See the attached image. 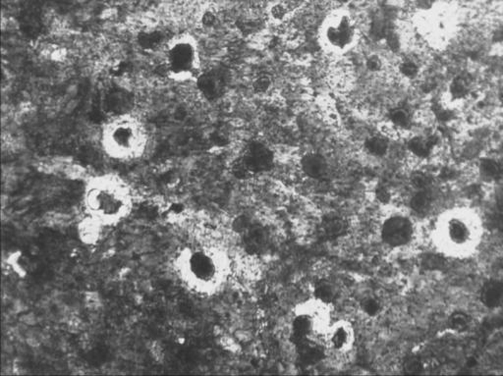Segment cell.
I'll return each mask as SVG.
<instances>
[{"label":"cell","mask_w":503,"mask_h":376,"mask_svg":"<svg viewBox=\"0 0 503 376\" xmlns=\"http://www.w3.org/2000/svg\"><path fill=\"white\" fill-rule=\"evenodd\" d=\"M485 237L482 214L468 206L447 207L437 214L432 225L435 249L447 259L464 260L475 257Z\"/></svg>","instance_id":"6da1fadb"},{"label":"cell","mask_w":503,"mask_h":376,"mask_svg":"<svg viewBox=\"0 0 503 376\" xmlns=\"http://www.w3.org/2000/svg\"><path fill=\"white\" fill-rule=\"evenodd\" d=\"M101 146L115 158H136L146 153L149 138L146 128L132 115H119L103 125Z\"/></svg>","instance_id":"7a4b0ae2"},{"label":"cell","mask_w":503,"mask_h":376,"mask_svg":"<svg viewBox=\"0 0 503 376\" xmlns=\"http://www.w3.org/2000/svg\"><path fill=\"white\" fill-rule=\"evenodd\" d=\"M163 60L166 74L177 83L195 81L201 76V54L197 40L190 33L171 38L164 45Z\"/></svg>","instance_id":"3957f363"},{"label":"cell","mask_w":503,"mask_h":376,"mask_svg":"<svg viewBox=\"0 0 503 376\" xmlns=\"http://www.w3.org/2000/svg\"><path fill=\"white\" fill-rule=\"evenodd\" d=\"M321 40L333 52H347L356 38V26L352 17L343 10L330 14L321 27Z\"/></svg>","instance_id":"277c9868"},{"label":"cell","mask_w":503,"mask_h":376,"mask_svg":"<svg viewBox=\"0 0 503 376\" xmlns=\"http://www.w3.org/2000/svg\"><path fill=\"white\" fill-rule=\"evenodd\" d=\"M417 233V224L411 216L403 213L391 216L381 227L384 242L393 249H401L412 244Z\"/></svg>","instance_id":"5b68a950"},{"label":"cell","mask_w":503,"mask_h":376,"mask_svg":"<svg viewBox=\"0 0 503 376\" xmlns=\"http://www.w3.org/2000/svg\"><path fill=\"white\" fill-rule=\"evenodd\" d=\"M478 303L488 313L500 312L503 308V276L493 274L483 278L477 291Z\"/></svg>","instance_id":"8992f818"},{"label":"cell","mask_w":503,"mask_h":376,"mask_svg":"<svg viewBox=\"0 0 503 376\" xmlns=\"http://www.w3.org/2000/svg\"><path fill=\"white\" fill-rule=\"evenodd\" d=\"M242 158L253 174L270 170L275 165V154L270 146L263 142L255 141L249 144Z\"/></svg>","instance_id":"52a82bcc"},{"label":"cell","mask_w":503,"mask_h":376,"mask_svg":"<svg viewBox=\"0 0 503 376\" xmlns=\"http://www.w3.org/2000/svg\"><path fill=\"white\" fill-rule=\"evenodd\" d=\"M475 91V81L470 74L454 75L447 83L446 95L447 101L452 105H458L468 101Z\"/></svg>","instance_id":"ba28073f"},{"label":"cell","mask_w":503,"mask_h":376,"mask_svg":"<svg viewBox=\"0 0 503 376\" xmlns=\"http://www.w3.org/2000/svg\"><path fill=\"white\" fill-rule=\"evenodd\" d=\"M326 342L333 350L342 352L351 348L354 342V331L351 324L337 322L326 329Z\"/></svg>","instance_id":"9c48e42d"},{"label":"cell","mask_w":503,"mask_h":376,"mask_svg":"<svg viewBox=\"0 0 503 376\" xmlns=\"http://www.w3.org/2000/svg\"><path fill=\"white\" fill-rule=\"evenodd\" d=\"M440 146V137L435 134L415 135L411 137L407 142V149L412 156L421 159L427 160L432 158Z\"/></svg>","instance_id":"30bf717a"},{"label":"cell","mask_w":503,"mask_h":376,"mask_svg":"<svg viewBox=\"0 0 503 376\" xmlns=\"http://www.w3.org/2000/svg\"><path fill=\"white\" fill-rule=\"evenodd\" d=\"M316 329H318V320L314 315L309 313H299L292 322L291 340L296 346H298L307 340H309V337Z\"/></svg>","instance_id":"8fae6325"},{"label":"cell","mask_w":503,"mask_h":376,"mask_svg":"<svg viewBox=\"0 0 503 376\" xmlns=\"http://www.w3.org/2000/svg\"><path fill=\"white\" fill-rule=\"evenodd\" d=\"M244 233L243 242L246 250L251 253L261 252L268 245V234L263 226L252 225Z\"/></svg>","instance_id":"7c38bea8"},{"label":"cell","mask_w":503,"mask_h":376,"mask_svg":"<svg viewBox=\"0 0 503 376\" xmlns=\"http://www.w3.org/2000/svg\"><path fill=\"white\" fill-rule=\"evenodd\" d=\"M302 170L309 177L318 179L328 172V161L319 153L305 154L301 160Z\"/></svg>","instance_id":"4fadbf2b"},{"label":"cell","mask_w":503,"mask_h":376,"mask_svg":"<svg viewBox=\"0 0 503 376\" xmlns=\"http://www.w3.org/2000/svg\"><path fill=\"white\" fill-rule=\"evenodd\" d=\"M297 348L300 360L306 365L319 363L325 355V351L320 345L314 343L311 340H307L304 343L298 345Z\"/></svg>","instance_id":"5bb4252c"},{"label":"cell","mask_w":503,"mask_h":376,"mask_svg":"<svg viewBox=\"0 0 503 376\" xmlns=\"http://www.w3.org/2000/svg\"><path fill=\"white\" fill-rule=\"evenodd\" d=\"M199 82L203 93L207 98H215V96H219L224 88V82L217 75L207 74L204 76L201 75Z\"/></svg>","instance_id":"9a60e30c"},{"label":"cell","mask_w":503,"mask_h":376,"mask_svg":"<svg viewBox=\"0 0 503 376\" xmlns=\"http://www.w3.org/2000/svg\"><path fill=\"white\" fill-rule=\"evenodd\" d=\"M389 120L393 126L400 130H409L412 126L413 117L407 110L395 107L389 112Z\"/></svg>","instance_id":"2e32d148"},{"label":"cell","mask_w":503,"mask_h":376,"mask_svg":"<svg viewBox=\"0 0 503 376\" xmlns=\"http://www.w3.org/2000/svg\"><path fill=\"white\" fill-rule=\"evenodd\" d=\"M472 318L467 313L457 310L452 313L449 317V326L451 330L457 332H465L470 329Z\"/></svg>","instance_id":"e0dca14e"},{"label":"cell","mask_w":503,"mask_h":376,"mask_svg":"<svg viewBox=\"0 0 503 376\" xmlns=\"http://www.w3.org/2000/svg\"><path fill=\"white\" fill-rule=\"evenodd\" d=\"M365 148H366L367 153L372 154V156L381 158L388 153L389 144L388 142L386 139L381 138V137H372V138L367 140L366 143H365Z\"/></svg>","instance_id":"ac0fdd59"},{"label":"cell","mask_w":503,"mask_h":376,"mask_svg":"<svg viewBox=\"0 0 503 376\" xmlns=\"http://www.w3.org/2000/svg\"><path fill=\"white\" fill-rule=\"evenodd\" d=\"M398 71L403 78L415 80L419 78L421 75V64L417 60L405 59L399 63Z\"/></svg>","instance_id":"d6986e66"},{"label":"cell","mask_w":503,"mask_h":376,"mask_svg":"<svg viewBox=\"0 0 503 376\" xmlns=\"http://www.w3.org/2000/svg\"><path fill=\"white\" fill-rule=\"evenodd\" d=\"M347 229L345 221L340 218L326 219L323 224V230L326 235L330 238L340 237Z\"/></svg>","instance_id":"ffe728a7"},{"label":"cell","mask_w":503,"mask_h":376,"mask_svg":"<svg viewBox=\"0 0 503 376\" xmlns=\"http://www.w3.org/2000/svg\"><path fill=\"white\" fill-rule=\"evenodd\" d=\"M480 172L487 178H495L502 172L500 163L493 158H483L480 161Z\"/></svg>","instance_id":"44dd1931"},{"label":"cell","mask_w":503,"mask_h":376,"mask_svg":"<svg viewBox=\"0 0 503 376\" xmlns=\"http://www.w3.org/2000/svg\"><path fill=\"white\" fill-rule=\"evenodd\" d=\"M80 234H81L85 242L94 243L99 238L100 229L98 228L94 221L86 220L83 221L80 225Z\"/></svg>","instance_id":"7402d4cb"},{"label":"cell","mask_w":503,"mask_h":376,"mask_svg":"<svg viewBox=\"0 0 503 376\" xmlns=\"http://www.w3.org/2000/svg\"><path fill=\"white\" fill-rule=\"evenodd\" d=\"M314 294H316V298L318 300L328 303L335 297V288L328 282H321V283L319 284Z\"/></svg>","instance_id":"603a6c76"},{"label":"cell","mask_w":503,"mask_h":376,"mask_svg":"<svg viewBox=\"0 0 503 376\" xmlns=\"http://www.w3.org/2000/svg\"><path fill=\"white\" fill-rule=\"evenodd\" d=\"M232 173H233L235 177L240 180L248 179V178H250L251 176L253 175V172H252L250 168L248 167V165H246L243 158H239L234 161L233 165H232Z\"/></svg>","instance_id":"cb8c5ba5"},{"label":"cell","mask_w":503,"mask_h":376,"mask_svg":"<svg viewBox=\"0 0 503 376\" xmlns=\"http://www.w3.org/2000/svg\"><path fill=\"white\" fill-rule=\"evenodd\" d=\"M430 204V196L425 192H419L411 200V207L416 212L425 211Z\"/></svg>","instance_id":"d4e9b609"},{"label":"cell","mask_w":503,"mask_h":376,"mask_svg":"<svg viewBox=\"0 0 503 376\" xmlns=\"http://www.w3.org/2000/svg\"><path fill=\"white\" fill-rule=\"evenodd\" d=\"M289 14V7L282 3L273 4L270 9V15L275 21H282Z\"/></svg>","instance_id":"484cf974"},{"label":"cell","mask_w":503,"mask_h":376,"mask_svg":"<svg viewBox=\"0 0 503 376\" xmlns=\"http://www.w3.org/2000/svg\"><path fill=\"white\" fill-rule=\"evenodd\" d=\"M270 85H272V81H270V77L262 75L255 80L253 88L257 93H265L270 88Z\"/></svg>","instance_id":"4316f807"},{"label":"cell","mask_w":503,"mask_h":376,"mask_svg":"<svg viewBox=\"0 0 503 376\" xmlns=\"http://www.w3.org/2000/svg\"><path fill=\"white\" fill-rule=\"evenodd\" d=\"M490 40L493 45H503V24H500L490 30Z\"/></svg>","instance_id":"83f0119b"},{"label":"cell","mask_w":503,"mask_h":376,"mask_svg":"<svg viewBox=\"0 0 503 376\" xmlns=\"http://www.w3.org/2000/svg\"><path fill=\"white\" fill-rule=\"evenodd\" d=\"M150 350H151L152 358H154V360L159 361V363L163 361V349L161 345L159 344V342H152L151 347H150Z\"/></svg>","instance_id":"f1b7e54d"},{"label":"cell","mask_w":503,"mask_h":376,"mask_svg":"<svg viewBox=\"0 0 503 376\" xmlns=\"http://www.w3.org/2000/svg\"><path fill=\"white\" fill-rule=\"evenodd\" d=\"M381 66H383L381 60L379 59V57H377V55H372V57H369L367 60V68L369 69L370 71H379V70L381 69Z\"/></svg>","instance_id":"f546056e"},{"label":"cell","mask_w":503,"mask_h":376,"mask_svg":"<svg viewBox=\"0 0 503 376\" xmlns=\"http://www.w3.org/2000/svg\"><path fill=\"white\" fill-rule=\"evenodd\" d=\"M364 308L365 312H366L367 315H374L379 312V305L377 303V301L372 300V299H369V300H367L366 302H365Z\"/></svg>","instance_id":"4dcf8cb0"},{"label":"cell","mask_w":503,"mask_h":376,"mask_svg":"<svg viewBox=\"0 0 503 376\" xmlns=\"http://www.w3.org/2000/svg\"><path fill=\"white\" fill-rule=\"evenodd\" d=\"M376 197L383 204H388L391 201V194L384 187L377 188Z\"/></svg>","instance_id":"1f68e13d"},{"label":"cell","mask_w":503,"mask_h":376,"mask_svg":"<svg viewBox=\"0 0 503 376\" xmlns=\"http://www.w3.org/2000/svg\"><path fill=\"white\" fill-rule=\"evenodd\" d=\"M251 225L252 224L250 223V220H249L248 218L242 216V218L237 219L235 223V229L236 230L240 231V232H245L247 229L250 227Z\"/></svg>","instance_id":"d6a6232c"},{"label":"cell","mask_w":503,"mask_h":376,"mask_svg":"<svg viewBox=\"0 0 503 376\" xmlns=\"http://www.w3.org/2000/svg\"><path fill=\"white\" fill-rule=\"evenodd\" d=\"M20 320L25 325H35L37 324L38 318L34 313H26L22 315Z\"/></svg>","instance_id":"836d02e7"},{"label":"cell","mask_w":503,"mask_h":376,"mask_svg":"<svg viewBox=\"0 0 503 376\" xmlns=\"http://www.w3.org/2000/svg\"><path fill=\"white\" fill-rule=\"evenodd\" d=\"M26 310L25 303L22 302L20 300H17L13 303V310L16 313H20Z\"/></svg>","instance_id":"e575fe53"},{"label":"cell","mask_w":503,"mask_h":376,"mask_svg":"<svg viewBox=\"0 0 503 376\" xmlns=\"http://www.w3.org/2000/svg\"><path fill=\"white\" fill-rule=\"evenodd\" d=\"M497 101L498 105H500V107H502L503 110V86L500 87V88L498 89L497 93Z\"/></svg>","instance_id":"d590c367"},{"label":"cell","mask_w":503,"mask_h":376,"mask_svg":"<svg viewBox=\"0 0 503 376\" xmlns=\"http://www.w3.org/2000/svg\"><path fill=\"white\" fill-rule=\"evenodd\" d=\"M336 2H340V3L346 4L348 3V2L351 1V0H335Z\"/></svg>","instance_id":"8d00e7d4"},{"label":"cell","mask_w":503,"mask_h":376,"mask_svg":"<svg viewBox=\"0 0 503 376\" xmlns=\"http://www.w3.org/2000/svg\"><path fill=\"white\" fill-rule=\"evenodd\" d=\"M291 1L293 2V3L301 4L303 3L305 0H291Z\"/></svg>","instance_id":"74e56055"}]
</instances>
